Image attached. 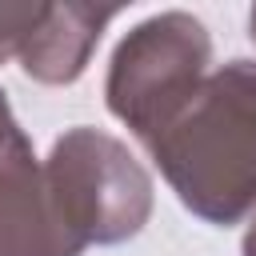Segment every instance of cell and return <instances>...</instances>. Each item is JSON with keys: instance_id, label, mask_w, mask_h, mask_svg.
<instances>
[{"instance_id": "1", "label": "cell", "mask_w": 256, "mask_h": 256, "mask_svg": "<svg viewBox=\"0 0 256 256\" xmlns=\"http://www.w3.org/2000/svg\"><path fill=\"white\" fill-rule=\"evenodd\" d=\"M148 152L200 220L236 224L248 216L256 208V60L208 72Z\"/></svg>"}, {"instance_id": "2", "label": "cell", "mask_w": 256, "mask_h": 256, "mask_svg": "<svg viewBox=\"0 0 256 256\" xmlns=\"http://www.w3.org/2000/svg\"><path fill=\"white\" fill-rule=\"evenodd\" d=\"M44 180L64 228L80 248L120 244L136 236L152 208L148 172L136 164V156L120 140L96 128L64 132L52 144Z\"/></svg>"}, {"instance_id": "3", "label": "cell", "mask_w": 256, "mask_h": 256, "mask_svg": "<svg viewBox=\"0 0 256 256\" xmlns=\"http://www.w3.org/2000/svg\"><path fill=\"white\" fill-rule=\"evenodd\" d=\"M212 40L188 12H160L144 20L112 56L108 108L144 144H152L196 96L208 76Z\"/></svg>"}, {"instance_id": "4", "label": "cell", "mask_w": 256, "mask_h": 256, "mask_svg": "<svg viewBox=\"0 0 256 256\" xmlns=\"http://www.w3.org/2000/svg\"><path fill=\"white\" fill-rule=\"evenodd\" d=\"M24 132L0 152V256H80Z\"/></svg>"}, {"instance_id": "5", "label": "cell", "mask_w": 256, "mask_h": 256, "mask_svg": "<svg viewBox=\"0 0 256 256\" xmlns=\"http://www.w3.org/2000/svg\"><path fill=\"white\" fill-rule=\"evenodd\" d=\"M116 16V8H92V4H44L40 20L20 52L24 72L40 84H72L104 32V24Z\"/></svg>"}, {"instance_id": "6", "label": "cell", "mask_w": 256, "mask_h": 256, "mask_svg": "<svg viewBox=\"0 0 256 256\" xmlns=\"http://www.w3.org/2000/svg\"><path fill=\"white\" fill-rule=\"evenodd\" d=\"M44 4H0V64L8 56H20Z\"/></svg>"}, {"instance_id": "7", "label": "cell", "mask_w": 256, "mask_h": 256, "mask_svg": "<svg viewBox=\"0 0 256 256\" xmlns=\"http://www.w3.org/2000/svg\"><path fill=\"white\" fill-rule=\"evenodd\" d=\"M16 136H20V128H16V120H12V112H8V100H4V92H0V152H4Z\"/></svg>"}, {"instance_id": "8", "label": "cell", "mask_w": 256, "mask_h": 256, "mask_svg": "<svg viewBox=\"0 0 256 256\" xmlns=\"http://www.w3.org/2000/svg\"><path fill=\"white\" fill-rule=\"evenodd\" d=\"M244 256H256V220H252V228L244 236Z\"/></svg>"}, {"instance_id": "9", "label": "cell", "mask_w": 256, "mask_h": 256, "mask_svg": "<svg viewBox=\"0 0 256 256\" xmlns=\"http://www.w3.org/2000/svg\"><path fill=\"white\" fill-rule=\"evenodd\" d=\"M248 28H252V40H256V8H252V16H248Z\"/></svg>"}]
</instances>
